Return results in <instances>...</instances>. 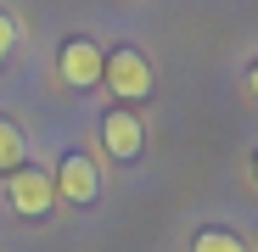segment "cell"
Returning a JSON list of instances; mask_svg holds the SVG:
<instances>
[{
	"label": "cell",
	"instance_id": "obj_1",
	"mask_svg": "<svg viewBox=\"0 0 258 252\" xmlns=\"http://www.w3.org/2000/svg\"><path fill=\"white\" fill-rule=\"evenodd\" d=\"M101 84L118 96V107H135L152 96V62L135 51V45H118V51H101Z\"/></svg>",
	"mask_w": 258,
	"mask_h": 252
},
{
	"label": "cell",
	"instance_id": "obj_2",
	"mask_svg": "<svg viewBox=\"0 0 258 252\" xmlns=\"http://www.w3.org/2000/svg\"><path fill=\"white\" fill-rule=\"evenodd\" d=\"M6 196H12V207H17L23 219H45L51 202H56V180L45 174V168L23 162V168H12V174H6Z\"/></svg>",
	"mask_w": 258,
	"mask_h": 252
},
{
	"label": "cell",
	"instance_id": "obj_3",
	"mask_svg": "<svg viewBox=\"0 0 258 252\" xmlns=\"http://www.w3.org/2000/svg\"><path fill=\"white\" fill-rule=\"evenodd\" d=\"M56 73H62V84H73V90H96V84H101V45H96V39H84V34L62 39Z\"/></svg>",
	"mask_w": 258,
	"mask_h": 252
},
{
	"label": "cell",
	"instance_id": "obj_4",
	"mask_svg": "<svg viewBox=\"0 0 258 252\" xmlns=\"http://www.w3.org/2000/svg\"><path fill=\"white\" fill-rule=\"evenodd\" d=\"M141 118L129 112V107H112L107 118H101V146H107V157L112 162H135L141 157Z\"/></svg>",
	"mask_w": 258,
	"mask_h": 252
},
{
	"label": "cell",
	"instance_id": "obj_5",
	"mask_svg": "<svg viewBox=\"0 0 258 252\" xmlns=\"http://www.w3.org/2000/svg\"><path fill=\"white\" fill-rule=\"evenodd\" d=\"M56 196H68L73 207H84V202H96V191H101V174H96V162L84 157V151H68L62 157V168H56Z\"/></svg>",
	"mask_w": 258,
	"mask_h": 252
},
{
	"label": "cell",
	"instance_id": "obj_6",
	"mask_svg": "<svg viewBox=\"0 0 258 252\" xmlns=\"http://www.w3.org/2000/svg\"><path fill=\"white\" fill-rule=\"evenodd\" d=\"M23 162H28V135L12 118H0V174H12V168H23Z\"/></svg>",
	"mask_w": 258,
	"mask_h": 252
},
{
	"label": "cell",
	"instance_id": "obj_7",
	"mask_svg": "<svg viewBox=\"0 0 258 252\" xmlns=\"http://www.w3.org/2000/svg\"><path fill=\"white\" fill-rule=\"evenodd\" d=\"M191 252H247V241H241L236 230H219V224H208V230H197Z\"/></svg>",
	"mask_w": 258,
	"mask_h": 252
},
{
	"label": "cell",
	"instance_id": "obj_8",
	"mask_svg": "<svg viewBox=\"0 0 258 252\" xmlns=\"http://www.w3.org/2000/svg\"><path fill=\"white\" fill-rule=\"evenodd\" d=\"M12 51H17V23H12L6 12H0V62H6Z\"/></svg>",
	"mask_w": 258,
	"mask_h": 252
},
{
	"label": "cell",
	"instance_id": "obj_9",
	"mask_svg": "<svg viewBox=\"0 0 258 252\" xmlns=\"http://www.w3.org/2000/svg\"><path fill=\"white\" fill-rule=\"evenodd\" d=\"M247 90H252V96H258V62H252V67H247Z\"/></svg>",
	"mask_w": 258,
	"mask_h": 252
},
{
	"label": "cell",
	"instance_id": "obj_10",
	"mask_svg": "<svg viewBox=\"0 0 258 252\" xmlns=\"http://www.w3.org/2000/svg\"><path fill=\"white\" fill-rule=\"evenodd\" d=\"M252 180H258V151H252Z\"/></svg>",
	"mask_w": 258,
	"mask_h": 252
}]
</instances>
